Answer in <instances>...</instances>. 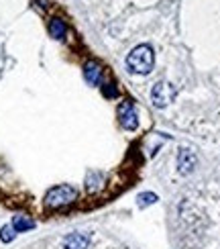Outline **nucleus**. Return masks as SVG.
<instances>
[{
	"label": "nucleus",
	"mask_w": 220,
	"mask_h": 249,
	"mask_svg": "<svg viewBox=\"0 0 220 249\" xmlns=\"http://www.w3.org/2000/svg\"><path fill=\"white\" fill-rule=\"evenodd\" d=\"M173 96H175V88L169 84V82H157V84H153L151 100L157 108H165L173 100Z\"/></svg>",
	"instance_id": "7ed1b4c3"
},
{
	"label": "nucleus",
	"mask_w": 220,
	"mask_h": 249,
	"mask_svg": "<svg viewBox=\"0 0 220 249\" xmlns=\"http://www.w3.org/2000/svg\"><path fill=\"white\" fill-rule=\"evenodd\" d=\"M153 66H155V53L151 45H137L127 57V68L131 74L147 76L151 74Z\"/></svg>",
	"instance_id": "f257e3e1"
},
{
	"label": "nucleus",
	"mask_w": 220,
	"mask_h": 249,
	"mask_svg": "<svg viewBox=\"0 0 220 249\" xmlns=\"http://www.w3.org/2000/svg\"><path fill=\"white\" fill-rule=\"evenodd\" d=\"M118 119H120V124L127 131H135L139 127V115H137V108H135L131 102H122L118 107Z\"/></svg>",
	"instance_id": "20e7f679"
},
{
	"label": "nucleus",
	"mask_w": 220,
	"mask_h": 249,
	"mask_svg": "<svg viewBox=\"0 0 220 249\" xmlns=\"http://www.w3.org/2000/svg\"><path fill=\"white\" fill-rule=\"evenodd\" d=\"M49 35L53 37V39H64L68 35V25H66V20L64 18H59V17H53L49 20Z\"/></svg>",
	"instance_id": "6e6552de"
},
{
	"label": "nucleus",
	"mask_w": 220,
	"mask_h": 249,
	"mask_svg": "<svg viewBox=\"0 0 220 249\" xmlns=\"http://www.w3.org/2000/svg\"><path fill=\"white\" fill-rule=\"evenodd\" d=\"M35 225H37V223L31 219L29 214H15V216H13V227H15L17 233H25V231L35 229Z\"/></svg>",
	"instance_id": "1a4fd4ad"
},
{
	"label": "nucleus",
	"mask_w": 220,
	"mask_h": 249,
	"mask_svg": "<svg viewBox=\"0 0 220 249\" xmlns=\"http://www.w3.org/2000/svg\"><path fill=\"white\" fill-rule=\"evenodd\" d=\"M35 2H39L41 8H47V0H35Z\"/></svg>",
	"instance_id": "f8f14e48"
},
{
	"label": "nucleus",
	"mask_w": 220,
	"mask_h": 249,
	"mask_svg": "<svg viewBox=\"0 0 220 249\" xmlns=\"http://www.w3.org/2000/svg\"><path fill=\"white\" fill-rule=\"evenodd\" d=\"M88 245H90V235L86 233H71L64 241V249H88Z\"/></svg>",
	"instance_id": "0eeeda50"
},
{
	"label": "nucleus",
	"mask_w": 220,
	"mask_h": 249,
	"mask_svg": "<svg viewBox=\"0 0 220 249\" xmlns=\"http://www.w3.org/2000/svg\"><path fill=\"white\" fill-rule=\"evenodd\" d=\"M17 237V231H15V227L13 225H4L2 229H0V241H4V243H10Z\"/></svg>",
	"instance_id": "9b49d317"
},
{
	"label": "nucleus",
	"mask_w": 220,
	"mask_h": 249,
	"mask_svg": "<svg viewBox=\"0 0 220 249\" xmlns=\"http://www.w3.org/2000/svg\"><path fill=\"white\" fill-rule=\"evenodd\" d=\"M157 200H159V196L153 194V192H143V194H139V206H141V209L155 204Z\"/></svg>",
	"instance_id": "9d476101"
},
{
	"label": "nucleus",
	"mask_w": 220,
	"mask_h": 249,
	"mask_svg": "<svg viewBox=\"0 0 220 249\" xmlns=\"http://www.w3.org/2000/svg\"><path fill=\"white\" fill-rule=\"evenodd\" d=\"M102 76H104V70L98 61H88V64L84 66V78H86L88 84L98 86L102 82Z\"/></svg>",
	"instance_id": "423d86ee"
},
{
	"label": "nucleus",
	"mask_w": 220,
	"mask_h": 249,
	"mask_svg": "<svg viewBox=\"0 0 220 249\" xmlns=\"http://www.w3.org/2000/svg\"><path fill=\"white\" fill-rule=\"evenodd\" d=\"M196 163H198V160L192 149H180V155H177V170H180V174L186 176V174L194 172Z\"/></svg>",
	"instance_id": "39448f33"
},
{
	"label": "nucleus",
	"mask_w": 220,
	"mask_h": 249,
	"mask_svg": "<svg viewBox=\"0 0 220 249\" xmlns=\"http://www.w3.org/2000/svg\"><path fill=\"white\" fill-rule=\"evenodd\" d=\"M78 200V190L73 188L69 184H59V186H53V188H49L47 194H45V206L47 209H64V206H69Z\"/></svg>",
	"instance_id": "f03ea898"
}]
</instances>
